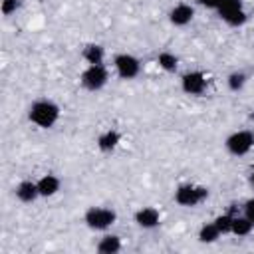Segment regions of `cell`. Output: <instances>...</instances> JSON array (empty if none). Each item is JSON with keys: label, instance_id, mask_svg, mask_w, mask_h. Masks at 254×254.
Returning <instances> with one entry per match:
<instances>
[{"label": "cell", "instance_id": "cell-1", "mask_svg": "<svg viewBox=\"0 0 254 254\" xmlns=\"http://www.w3.org/2000/svg\"><path fill=\"white\" fill-rule=\"evenodd\" d=\"M28 119L40 129H52L60 121V105L52 99H36L28 107Z\"/></svg>", "mask_w": 254, "mask_h": 254}, {"label": "cell", "instance_id": "cell-2", "mask_svg": "<svg viewBox=\"0 0 254 254\" xmlns=\"http://www.w3.org/2000/svg\"><path fill=\"white\" fill-rule=\"evenodd\" d=\"M175 202L179 206H185V208H192V206H198L200 202H204L208 198V189L202 187V185H192V183H185V185H179L175 189V194H173Z\"/></svg>", "mask_w": 254, "mask_h": 254}, {"label": "cell", "instance_id": "cell-3", "mask_svg": "<svg viewBox=\"0 0 254 254\" xmlns=\"http://www.w3.org/2000/svg\"><path fill=\"white\" fill-rule=\"evenodd\" d=\"M117 220V212L109 206H89L83 212V222L89 230H97L103 232L107 228H111Z\"/></svg>", "mask_w": 254, "mask_h": 254}, {"label": "cell", "instance_id": "cell-4", "mask_svg": "<svg viewBox=\"0 0 254 254\" xmlns=\"http://www.w3.org/2000/svg\"><path fill=\"white\" fill-rule=\"evenodd\" d=\"M107 81H109V71L103 64H91L79 75V83L87 91H99L107 85Z\"/></svg>", "mask_w": 254, "mask_h": 254}, {"label": "cell", "instance_id": "cell-5", "mask_svg": "<svg viewBox=\"0 0 254 254\" xmlns=\"http://www.w3.org/2000/svg\"><path fill=\"white\" fill-rule=\"evenodd\" d=\"M224 147L232 157H244L254 149V133L248 131V129L234 131L226 137Z\"/></svg>", "mask_w": 254, "mask_h": 254}, {"label": "cell", "instance_id": "cell-6", "mask_svg": "<svg viewBox=\"0 0 254 254\" xmlns=\"http://www.w3.org/2000/svg\"><path fill=\"white\" fill-rule=\"evenodd\" d=\"M216 14H218V18H220L224 24H228V26H232V28H240V26H244L246 20H248L246 10L242 8V0L222 2V4L216 8Z\"/></svg>", "mask_w": 254, "mask_h": 254}, {"label": "cell", "instance_id": "cell-7", "mask_svg": "<svg viewBox=\"0 0 254 254\" xmlns=\"http://www.w3.org/2000/svg\"><path fill=\"white\" fill-rule=\"evenodd\" d=\"M113 67H115V73L121 77V79H135L141 71V62L133 56V54H117L113 58Z\"/></svg>", "mask_w": 254, "mask_h": 254}, {"label": "cell", "instance_id": "cell-8", "mask_svg": "<svg viewBox=\"0 0 254 254\" xmlns=\"http://www.w3.org/2000/svg\"><path fill=\"white\" fill-rule=\"evenodd\" d=\"M206 85H208L206 75H204L202 71H198V69L187 71V73H183V77H181V89H183L187 95L198 97V95H202V93L206 91Z\"/></svg>", "mask_w": 254, "mask_h": 254}, {"label": "cell", "instance_id": "cell-9", "mask_svg": "<svg viewBox=\"0 0 254 254\" xmlns=\"http://www.w3.org/2000/svg\"><path fill=\"white\" fill-rule=\"evenodd\" d=\"M133 220L139 228L143 230H153L161 224V212L155 206H141L139 210H135Z\"/></svg>", "mask_w": 254, "mask_h": 254}, {"label": "cell", "instance_id": "cell-10", "mask_svg": "<svg viewBox=\"0 0 254 254\" xmlns=\"http://www.w3.org/2000/svg\"><path fill=\"white\" fill-rule=\"evenodd\" d=\"M192 18H194V8L190 4H187V2H179L169 12V22L173 26H177V28H183V26L190 24Z\"/></svg>", "mask_w": 254, "mask_h": 254}, {"label": "cell", "instance_id": "cell-11", "mask_svg": "<svg viewBox=\"0 0 254 254\" xmlns=\"http://www.w3.org/2000/svg\"><path fill=\"white\" fill-rule=\"evenodd\" d=\"M14 194H16V198H18L20 202L30 204V202H34L36 198H40L38 183H36V181H30V179L20 181V183L16 185V189H14Z\"/></svg>", "mask_w": 254, "mask_h": 254}, {"label": "cell", "instance_id": "cell-12", "mask_svg": "<svg viewBox=\"0 0 254 254\" xmlns=\"http://www.w3.org/2000/svg\"><path fill=\"white\" fill-rule=\"evenodd\" d=\"M121 143V133L117 129H105L103 133H99L95 145L101 153H113Z\"/></svg>", "mask_w": 254, "mask_h": 254}, {"label": "cell", "instance_id": "cell-13", "mask_svg": "<svg viewBox=\"0 0 254 254\" xmlns=\"http://www.w3.org/2000/svg\"><path fill=\"white\" fill-rule=\"evenodd\" d=\"M36 183H38V190H40L42 198H50V196L58 194V190L62 187V181L56 175H42Z\"/></svg>", "mask_w": 254, "mask_h": 254}, {"label": "cell", "instance_id": "cell-14", "mask_svg": "<svg viewBox=\"0 0 254 254\" xmlns=\"http://www.w3.org/2000/svg\"><path fill=\"white\" fill-rule=\"evenodd\" d=\"M121 238L117 234H103L97 244H95V250L101 252V254H117L121 250Z\"/></svg>", "mask_w": 254, "mask_h": 254}, {"label": "cell", "instance_id": "cell-15", "mask_svg": "<svg viewBox=\"0 0 254 254\" xmlns=\"http://www.w3.org/2000/svg\"><path fill=\"white\" fill-rule=\"evenodd\" d=\"M81 58L87 62V65H91V64H103V60H105V50H103V46H99V44H87V46L83 48V52H81Z\"/></svg>", "mask_w": 254, "mask_h": 254}, {"label": "cell", "instance_id": "cell-16", "mask_svg": "<svg viewBox=\"0 0 254 254\" xmlns=\"http://www.w3.org/2000/svg\"><path fill=\"white\" fill-rule=\"evenodd\" d=\"M252 228H254V222H252L248 216H244V214H242V216H236V214H234L230 234H234V236L242 238V236H248V234L252 232Z\"/></svg>", "mask_w": 254, "mask_h": 254}, {"label": "cell", "instance_id": "cell-17", "mask_svg": "<svg viewBox=\"0 0 254 254\" xmlns=\"http://www.w3.org/2000/svg\"><path fill=\"white\" fill-rule=\"evenodd\" d=\"M222 234H220V230L216 228V224L214 222H206V224H202L200 228H198V242H202V244H212V242H216L218 238H220Z\"/></svg>", "mask_w": 254, "mask_h": 254}, {"label": "cell", "instance_id": "cell-18", "mask_svg": "<svg viewBox=\"0 0 254 254\" xmlns=\"http://www.w3.org/2000/svg\"><path fill=\"white\" fill-rule=\"evenodd\" d=\"M157 65L167 73H175L179 69V58L173 52H161L157 56Z\"/></svg>", "mask_w": 254, "mask_h": 254}, {"label": "cell", "instance_id": "cell-19", "mask_svg": "<svg viewBox=\"0 0 254 254\" xmlns=\"http://www.w3.org/2000/svg\"><path fill=\"white\" fill-rule=\"evenodd\" d=\"M246 81H248V75H246L244 71H232V73L226 77V85H228V89L234 91V93L242 91L244 85H246Z\"/></svg>", "mask_w": 254, "mask_h": 254}, {"label": "cell", "instance_id": "cell-20", "mask_svg": "<svg viewBox=\"0 0 254 254\" xmlns=\"http://www.w3.org/2000/svg\"><path fill=\"white\" fill-rule=\"evenodd\" d=\"M232 218H234V214L232 212H222V214H218L212 222L216 224V228L220 230V234L224 236V234H230V230H232Z\"/></svg>", "mask_w": 254, "mask_h": 254}, {"label": "cell", "instance_id": "cell-21", "mask_svg": "<svg viewBox=\"0 0 254 254\" xmlns=\"http://www.w3.org/2000/svg\"><path fill=\"white\" fill-rule=\"evenodd\" d=\"M18 8H20V0H2V4H0V10L4 16H12Z\"/></svg>", "mask_w": 254, "mask_h": 254}, {"label": "cell", "instance_id": "cell-22", "mask_svg": "<svg viewBox=\"0 0 254 254\" xmlns=\"http://www.w3.org/2000/svg\"><path fill=\"white\" fill-rule=\"evenodd\" d=\"M244 216H248V218L254 222V196L244 202Z\"/></svg>", "mask_w": 254, "mask_h": 254}, {"label": "cell", "instance_id": "cell-23", "mask_svg": "<svg viewBox=\"0 0 254 254\" xmlns=\"http://www.w3.org/2000/svg\"><path fill=\"white\" fill-rule=\"evenodd\" d=\"M202 8H208V10H216L220 6V0H196Z\"/></svg>", "mask_w": 254, "mask_h": 254}, {"label": "cell", "instance_id": "cell-24", "mask_svg": "<svg viewBox=\"0 0 254 254\" xmlns=\"http://www.w3.org/2000/svg\"><path fill=\"white\" fill-rule=\"evenodd\" d=\"M250 183H252V187H254V173H252V177H250Z\"/></svg>", "mask_w": 254, "mask_h": 254}, {"label": "cell", "instance_id": "cell-25", "mask_svg": "<svg viewBox=\"0 0 254 254\" xmlns=\"http://www.w3.org/2000/svg\"><path fill=\"white\" fill-rule=\"evenodd\" d=\"M250 119H252V121H254V109H252V113H250Z\"/></svg>", "mask_w": 254, "mask_h": 254}, {"label": "cell", "instance_id": "cell-26", "mask_svg": "<svg viewBox=\"0 0 254 254\" xmlns=\"http://www.w3.org/2000/svg\"><path fill=\"white\" fill-rule=\"evenodd\" d=\"M222 2H234V0H220V4H222Z\"/></svg>", "mask_w": 254, "mask_h": 254}]
</instances>
